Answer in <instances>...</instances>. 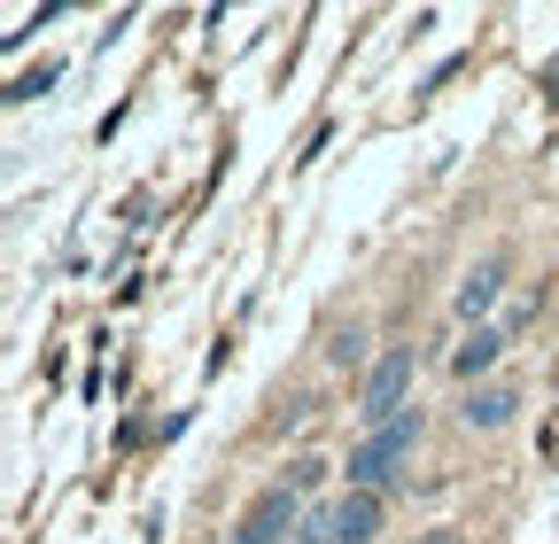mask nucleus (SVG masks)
I'll list each match as a JSON object with an SVG mask.
<instances>
[{
    "label": "nucleus",
    "mask_w": 559,
    "mask_h": 544,
    "mask_svg": "<svg viewBox=\"0 0 559 544\" xmlns=\"http://www.w3.org/2000/svg\"><path fill=\"white\" fill-rule=\"evenodd\" d=\"M334 536L342 544H373L381 536V498L373 490H342L334 498Z\"/></svg>",
    "instance_id": "0eeeda50"
},
{
    "label": "nucleus",
    "mask_w": 559,
    "mask_h": 544,
    "mask_svg": "<svg viewBox=\"0 0 559 544\" xmlns=\"http://www.w3.org/2000/svg\"><path fill=\"white\" fill-rule=\"evenodd\" d=\"M47 86H55V62H39L32 79H16V86H9V102H32V94H47Z\"/></svg>",
    "instance_id": "9b49d317"
},
{
    "label": "nucleus",
    "mask_w": 559,
    "mask_h": 544,
    "mask_svg": "<svg viewBox=\"0 0 559 544\" xmlns=\"http://www.w3.org/2000/svg\"><path fill=\"white\" fill-rule=\"evenodd\" d=\"M326 358H334V366H349V358H366V334H358V327H342L334 343H326Z\"/></svg>",
    "instance_id": "9d476101"
},
{
    "label": "nucleus",
    "mask_w": 559,
    "mask_h": 544,
    "mask_svg": "<svg viewBox=\"0 0 559 544\" xmlns=\"http://www.w3.org/2000/svg\"><path fill=\"white\" fill-rule=\"evenodd\" d=\"M304 513H311V506H304L288 483H272V490H257V498H249V513L234 521V536H226V544H296Z\"/></svg>",
    "instance_id": "7ed1b4c3"
},
{
    "label": "nucleus",
    "mask_w": 559,
    "mask_h": 544,
    "mask_svg": "<svg viewBox=\"0 0 559 544\" xmlns=\"http://www.w3.org/2000/svg\"><path fill=\"white\" fill-rule=\"evenodd\" d=\"M419 436H428L419 404H412V413H396L389 428L358 436V444H349V490H373V498H389V490L404 483V459L419 451Z\"/></svg>",
    "instance_id": "f257e3e1"
},
{
    "label": "nucleus",
    "mask_w": 559,
    "mask_h": 544,
    "mask_svg": "<svg viewBox=\"0 0 559 544\" xmlns=\"http://www.w3.org/2000/svg\"><path fill=\"white\" fill-rule=\"evenodd\" d=\"M498 288H506V257H481L466 281H459V296H451V319H459V327H489V304H498Z\"/></svg>",
    "instance_id": "39448f33"
},
{
    "label": "nucleus",
    "mask_w": 559,
    "mask_h": 544,
    "mask_svg": "<svg viewBox=\"0 0 559 544\" xmlns=\"http://www.w3.org/2000/svg\"><path fill=\"white\" fill-rule=\"evenodd\" d=\"M506 351H513V334H506V327H466V343L451 351V374H459L466 389H481V374L498 366Z\"/></svg>",
    "instance_id": "423d86ee"
},
{
    "label": "nucleus",
    "mask_w": 559,
    "mask_h": 544,
    "mask_svg": "<svg viewBox=\"0 0 559 544\" xmlns=\"http://www.w3.org/2000/svg\"><path fill=\"white\" fill-rule=\"evenodd\" d=\"M412 544H466V529H428V536H412Z\"/></svg>",
    "instance_id": "f8f14e48"
},
{
    "label": "nucleus",
    "mask_w": 559,
    "mask_h": 544,
    "mask_svg": "<svg viewBox=\"0 0 559 544\" xmlns=\"http://www.w3.org/2000/svg\"><path fill=\"white\" fill-rule=\"evenodd\" d=\"M280 483H288V490H296V498H311V490H319V483H326V459H296V466H288V474H280Z\"/></svg>",
    "instance_id": "1a4fd4ad"
},
{
    "label": "nucleus",
    "mask_w": 559,
    "mask_h": 544,
    "mask_svg": "<svg viewBox=\"0 0 559 544\" xmlns=\"http://www.w3.org/2000/svg\"><path fill=\"white\" fill-rule=\"evenodd\" d=\"M296 544H342V536H334V498L304 513V529H296Z\"/></svg>",
    "instance_id": "6e6552de"
},
{
    "label": "nucleus",
    "mask_w": 559,
    "mask_h": 544,
    "mask_svg": "<svg viewBox=\"0 0 559 544\" xmlns=\"http://www.w3.org/2000/svg\"><path fill=\"white\" fill-rule=\"evenodd\" d=\"M412 374H419V358H412V343H389L373 366H366V389H358V421H366V436L373 428H389L396 413H412Z\"/></svg>",
    "instance_id": "f03ea898"
},
{
    "label": "nucleus",
    "mask_w": 559,
    "mask_h": 544,
    "mask_svg": "<svg viewBox=\"0 0 559 544\" xmlns=\"http://www.w3.org/2000/svg\"><path fill=\"white\" fill-rule=\"evenodd\" d=\"M521 381H481V389H466V404H459V421L466 428H481V436H498V428H513V413H521Z\"/></svg>",
    "instance_id": "20e7f679"
}]
</instances>
